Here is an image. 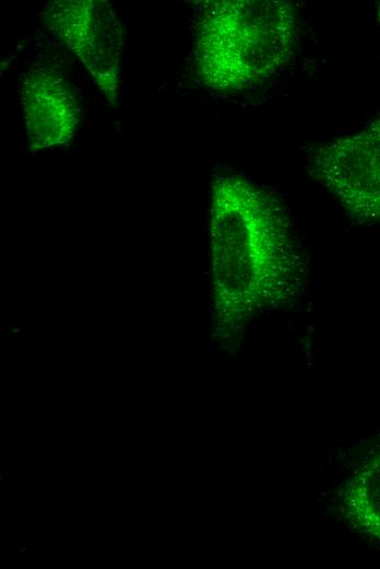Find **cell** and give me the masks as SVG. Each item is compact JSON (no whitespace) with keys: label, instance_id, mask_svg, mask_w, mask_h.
I'll return each mask as SVG.
<instances>
[{"label":"cell","instance_id":"obj_5","mask_svg":"<svg viewBox=\"0 0 380 569\" xmlns=\"http://www.w3.org/2000/svg\"><path fill=\"white\" fill-rule=\"evenodd\" d=\"M28 144L32 149L64 144L81 120V103L73 85L50 68L31 71L21 89Z\"/></svg>","mask_w":380,"mask_h":569},{"label":"cell","instance_id":"obj_2","mask_svg":"<svg viewBox=\"0 0 380 569\" xmlns=\"http://www.w3.org/2000/svg\"><path fill=\"white\" fill-rule=\"evenodd\" d=\"M297 38V14L289 1H209L195 31L197 73L214 91L247 90L289 61Z\"/></svg>","mask_w":380,"mask_h":569},{"label":"cell","instance_id":"obj_1","mask_svg":"<svg viewBox=\"0 0 380 569\" xmlns=\"http://www.w3.org/2000/svg\"><path fill=\"white\" fill-rule=\"evenodd\" d=\"M213 295L218 316L240 322L290 302L304 263L277 200L238 176L212 187L210 206Z\"/></svg>","mask_w":380,"mask_h":569},{"label":"cell","instance_id":"obj_6","mask_svg":"<svg viewBox=\"0 0 380 569\" xmlns=\"http://www.w3.org/2000/svg\"><path fill=\"white\" fill-rule=\"evenodd\" d=\"M379 15H380V10H379Z\"/></svg>","mask_w":380,"mask_h":569},{"label":"cell","instance_id":"obj_4","mask_svg":"<svg viewBox=\"0 0 380 569\" xmlns=\"http://www.w3.org/2000/svg\"><path fill=\"white\" fill-rule=\"evenodd\" d=\"M49 28L79 57L108 101L119 91L123 28L110 3L55 1L44 13Z\"/></svg>","mask_w":380,"mask_h":569},{"label":"cell","instance_id":"obj_3","mask_svg":"<svg viewBox=\"0 0 380 569\" xmlns=\"http://www.w3.org/2000/svg\"><path fill=\"white\" fill-rule=\"evenodd\" d=\"M308 172L351 213L380 220V119L322 143L310 156Z\"/></svg>","mask_w":380,"mask_h":569}]
</instances>
